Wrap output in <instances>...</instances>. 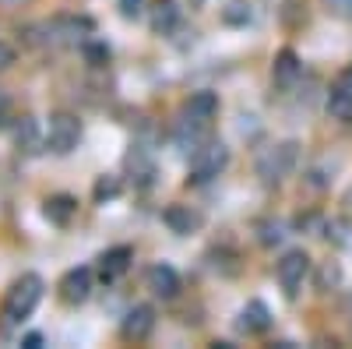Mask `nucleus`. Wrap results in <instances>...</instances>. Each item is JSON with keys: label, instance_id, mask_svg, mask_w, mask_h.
Masks as SVG:
<instances>
[{"label": "nucleus", "instance_id": "obj_1", "mask_svg": "<svg viewBox=\"0 0 352 349\" xmlns=\"http://www.w3.org/2000/svg\"><path fill=\"white\" fill-rule=\"evenodd\" d=\"M43 300V279L36 272H25L21 279L11 282L8 297H4V317L8 321H25Z\"/></svg>", "mask_w": 352, "mask_h": 349}, {"label": "nucleus", "instance_id": "obj_2", "mask_svg": "<svg viewBox=\"0 0 352 349\" xmlns=\"http://www.w3.org/2000/svg\"><path fill=\"white\" fill-rule=\"evenodd\" d=\"M300 162V145L296 141H282V145H272L257 156V177L264 184H278L282 177H289Z\"/></svg>", "mask_w": 352, "mask_h": 349}, {"label": "nucleus", "instance_id": "obj_3", "mask_svg": "<svg viewBox=\"0 0 352 349\" xmlns=\"http://www.w3.org/2000/svg\"><path fill=\"white\" fill-rule=\"evenodd\" d=\"M81 141V120L74 113H53L50 116V127H46V149L53 156H67L78 149Z\"/></svg>", "mask_w": 352, "mask_h": 349}, {"label": "nucleus", "instance_id": "obj_4", "mask_svg": "<svg viewBox=\"0 0 352 349\" xmlns=\"http://www.w3.org/2000/svg\"><path fill=\"white\" fill-rule=\"evenodd\" d=\"M219 113V99L212 92H197L184 103V113H180V124H176V131H194V134H208L212 120Z\"/></svg>", "mask_w": 352, "mask_h": 349}, {"label": "nucleus", "instance_id": "obj_5", "mask_svg": "<svg viewBox=\"0 0 352 349\" xmlns=\"http://www.w3.org/2000/svg\"><path fill=\"white\" fill-rule=\"evenodd\" d=\"M226 162H229V149L222 141H204L201 149L190 156V180L194 184H204V180H212V177H219V173L226 169Z\"/></svg>", "mask_w": 352, "mask_h": 349}, {"label": "nucleus", "instance_id": "obj_6", "mask_svg": "<svg viewBox=\"0 0 352 349\" xmlns=\"http://www.w3.org/2000/svg\"><path fill=\"white\" fill-rule=\"evenodd\" d=\"M307 275H310V257H307L303 251L282 254V261H278V282H282V289H285V297H296Z\"/></svg>", "mask_w": 352, "mask_h": 349}, {"label": "nucleus", "instance_id": "obj_7", "mask_svg": "<svg viewBox=\"0 0 352 349\" xmlns=\"http://www.w3.org/2000/svg\"><path fill=\"white\" fill-rule=\"evenodd\" d=\"M124 339L127 342H144L152 332H155V307L152 304H134L124 317V325H120Z\"/></svg>", "mask_w": 352, "mask_h": 349}, {"label": "nucleus", "instance_id": "obj_8", "mask_svg": "<svg viewBox=\"0 0 352 349\" xmlns=\"http://www.w3.org/2000/svg\"><path fill=\"white\" fill-rule=\"evenodd\" d=\"M92 293V268H71L60 279V297L64 304H85Z\"/></svg>", "mask_w": 352, "mask_h": 349}, {"label": "nucleus", "instance_id": "obj_9", "mask_svg": "<svg viewBox=\"0 0 352 349\" xmlns=\"http://www.w3.org/2000/svg\"><path fill=\"white\" fill-rule=\"evenodd\" d=\"M144 282H148V289L162 300H173L176 293H180V275H176V268H169V265H152L148 275H144Z\"/></svg>", "mask_w": 352, "mask_h": 349}, {"label": "nucleus", "instance_id": "obj_10", "mask_svg": "<svg viewBox=\"0 0 352 349\" xmlns=\"http://www.w3.org/2000/svg\"><path fill=\"white\" fill-rule=\"evenodd\" d=\"M300 56L292 53V50H282L278 56H275V64H272V81L278 85V89H292L296 85V78H300Z\"/></svg>", "mask_w": 352, "mask_h": 349}, {"label": "nucleus", "instance_id": "obj_11", "mask_svg": "<svg viewBox=\"0 0 352 349\" xmlns=\"http://www.w3.org/2000/svg\"><path fill=\"white\" fill-rule=\"evenodd\" d=\"M131 261H134V251H131V247H113V251H106V254L99 257V275H102L106 282L120 279V275L131 268Z\"/></svg>", "mask_w": 352, "mask_h": 349}, {"label": "nucleus", "instance_id": "obj_12", "mask_svg": "<svg viewBox=\"0 0 352 349\" xmlns=\"http://www.w3.org/2000/svg\"><path fill=\"white\" fill-rule=\"evenodd\" d=\"M176 25H180V8H176V0H155L152 4V28L159 36H169Z\"/></svg>", "mask_w": 352, "mask_h": 349}, {"label": "nucleus", "instance_id": "obj_13", "mask_svg": "<svg viewBox=\"0 0 352 349\" xmlns=\"http://www.w3.org/2000/svg\"><path fill=\"white\" fill-rule=\"evenodd\" d=\"M162 219H166V226H169L173 233H180V237H187V233H194V229L201 226V215L190 212V205H169Z\"/></svg>", "mask_w": 352, "mask_h": 349}, {"label": "nucleus", "instance_id": "obj_14", "mask_svg": "<svg viewBox=\"0 0 352 349\" xmlns=\"http://www.w3.org/2000/svg\"><path fill=\"white\" fill-rule=\"evenodd\" d=\"M46 219L50 222H56V226H67L71 219H74V212H78V201L71 198V194H53V198H46Z\"/></svg>", "mask_w": 352, "mask_h": 349}, {"label": "nucleus", "instance_id": "obj_15", "mask_svg": "<svg viewBox=\"0 0 352 349\" xmlns=\"http://www.w3.org/2000/svg\"><path fill=\"white\" fill-rule=\"evenodd\" d=\"M268 325H272V314H268V307H264L261 300H250L240 310V328L243 332H264Z\"/></svg>", "mask_w": 352, "mask_h": 349}, {"label": "nucleus", "instance_id": "obj_16", "mask_svg": "<svg viewBox=\"0 0 352 349\" xmlns=\"http://www.w3.org/2000/svg\"><path fill=\"white\" fill-rule=\"evenodd\" d=\"M14 145H18L21 152H39L43 138H39V124L32 120V116H25V120L14 127Z\"/></svg>", "mask_w": 352, "mask_h": 349}, {"label": "nucleus", "instance_id": "obj_17", "mask_svg": "<svg viewBox=\"0 0 352 349\" xmlns=\"http://www.w3.org/2000/svg\"><path fill=\"white\" fill-rule=\"evenodd\" d=\"M328 113L342 124H352V92L342 89V85H335L331 96H328Z\"/></svg>", "mask_w": 352, "mask_h": 349}, {"label": "nucleus", "instance_id": "obj_18", "mask_svg": "<svg viewBox=\"0 0 352 349\" xmlns=\"http://www.w3.org/2000/svg\"><path fill=\"white\" fill-rule=\"evenodd\" d=\"M116 194H120V180L116 177H102L96 184V201H106V198H116Z\"/></svg>", "mask_w": 352, "mask_h": 349}, {"label": "nucleus", "instance_id": "obj_19", "mask_svg": "<svg viewBox=\"0 0 352 349\" xmlns=\"http://www.w3.org/2000/svg\"><path fill=\"white\" fill-rule=\"evenodd\" d=\"M226 21L229 25H247L250 21V4H229L226 8Z\"/></svg>", "mask_w": 352, "mask_h": 349}, {"label": "nucleus", "instance_id": "obj_20", "mask_svg": "<svg viewBox=\"0 0 352 349\" xmlns=\"http://www.w3.org/2000/svg\"><path fill=\"white\" fill-rule=\"evenodd\" d=\"M141 8H144V0H120V14L124 18H138Z\"/></svg>", "mask_w": 352, "mask_h": 349}, {"label": "nucleus", "instance_id": "obj_21", "mask_svg": "<svg viewBox=\"0 0 352 349\" xmlns=\"http://www.w3.org/2000/svg\"><path fill=\"white\" fill-rule=\"evenodd\" d=\"M11 64H14V50L8 43H0V71H8Z\"/></svg>", "mask_w": 352, "mask_h": 349}, {"label": "nucleus", "instance_id": "obj_22", "mask_svg": "<svg viewBox=\"0 0 352 349\" xmlns=\"http://www.w3.org/2000/svg\"><path fill=\"white\" fill-rule=\"evenodd\" d=\"M85 53H88V61H92V64H99V61H106V56H109L106 46H88Z\"/></svg>", "mask_w": 352, "mask_h": 349}, {"label": "nucleus", "instance_id": "obj_23", "mask_svg": "<svg viewBox=\"0 0 352 349\" xmlns=\"http://www.w3.org/2000/svg\"><path fill=\"white\" fill-rule=\"evenodd\" d=\"M264 229H268V233H264V237H261L264 244H275V240H282V226H278V222H275V226L268 222V226H264Z\"/></svg>", "mask_w": 352, "mask_h": 349}, {"label": "nucleus", "instance_id": "obj_24", "mask_svg": "<svg viewBox=\"0 0 352 349\" xmlns=\"http://www.w3.org/2000/svg\"><path fill=\"white\" fill-rule=\"evenodd\" d=\"M21 346H25V349H39V346H43V335H39V332L25 335V339H21Z\"/></svg>", "mask_w": 352, "mask_h": 349}, {"label": "nucleus", "instance_id": "obj_25", "mask_svg": "<svg viewBox=\"0 0 352 349\" xmlns=\"http://www.w3.org/2000/svg\"><path fill=\"white\" fill-rule=\"evenodd\" d=\"M338 85H342V89H349V92H352V67H345V71H342Z\"/></svg>", "mask_w": 352, "mask_h": 349}, {"label": "nucleus", "instance_id": "obj_26", "mask_svg": "<svg viewBox=\"0 0 352 349\" xmlns=\"http://www.w3.org/2000/svg\"><path fill=\"white\" fill-rule=\"evenodd\" d=\"M4 8H25V4H32V0H0Z\"/></svg>", "mask_w": 352, "mask_h": 349}, {"label": "nucleus", "instance_id": "obj_27", "mask_svg": "<svg viewBox=\"0 0 352 349\" xmlns=\"http://www.w3.org/2000/svg\"><path fill=\"white\" fill-rule=\"evenodd\" d=\"M331 4H335L338 11H352V0H331Z\"/></svg>", "mask_w": 352, "mask_h": 349}, {"label": "nucleus", "instance_id": "obj_28", "mask_svg": "<svg viewBox=\"0 0 352 349\" xmlns=\"http://www.w3.org/2000/svg\"><path fill=\"white\" fill-rule=\"evenodd\" d=\"M345 205H349V212H352V191L345 194Z\"/></svg>", "mask_w": 352, "mask_h": 349}]
</instances>
